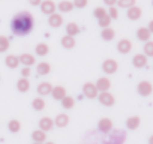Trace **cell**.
<instances>
[{
	"mask_svg": "<svg viewBox=\"0 0 153 144\" xmlns=\"http://www.w3.org/2000/svg\"><path fill=\"white\" fill-rule=\"evenodd\" d=\"M33 26H35L33 15L30 12H27V11L18 12L12 18V21H11V30L17 36H26V35H29L33 30Z\"/></svg>",
	"mask_w": 153,
	"mask_h": 144,
	"instance_id": "1",
	"label": "cell"
},
{
	"mask_svg": "<svg viewBox=\"0 0 153 144\" xmlns=\"http://www.w3.org/2000/svg\"><path fill=\"white\" fill-rule=\"evenodd\" d=\"M137 92H138L140 96H144V98L150 96L152 92H153V86H152L150 81H140L138 86H137Z\"/></svg>",
	"mask_w": 153,
	"mask_h": 144,
	"instance_id": "2",
	"label": "cell"
},
{
	"mask_svg": "<svg viewBox=\"0 0 153 144\" xmlns=\"http://www.w3.org/2000/svg\"><path fill=\"white\" fill-rule=\"evenodd\" d=\"M117 69H119V65H117V62L116 60H113V59H108V60H105L104 63H102V71L105 72V74H116L117 72Z\"/></svg>",
	"mask_w": 153,
	"mask_h": 144,
	"instance_id": "3",
	"label": "cell"
},
{
	"mask_svg": "<svg viewBox=\"0 0 153 144\" xmlns=\"http://www.w3.org/2000/svg\"><path fill=\"white\" fill-rule=\"evenodd\" d=\"M41 11H42V14H45V15H51V14H54L56 12V3L53 2V0H44V2H41Z\"/></svg>",
	"mask_w": 153,
	"mask_h": 144,
	"instance_id": "4",
	"label": "cell"
},
{
	"mask_svg": "<svg viewBox=\"0 0 153 144\" xmlns=\"http://www.w3.org/2000/svg\"><path fill=\"white\" fill-rule=\"evenodd\" d=\"M83 95L89 99H95L98 96V89L93 83H86L84 87H83Z\"/></svg>",
	"mask_w": 153,
	"mask_h": 144,
	"instance_id": "5",
	"label": "cell"
},
{
	"mask_svg": "<svg viewBox=\"0 0 153 144\" xmlns=\"http://www.w3.org/2000/svg\"><path fill=\"white\" fill-rule=\"evenodd\" d=\"M126 15H128V18L129 20H132V21H137V20H140L141 18V15H143V11H141V8H138V6H131V8H128V12H126Z\"/></svg>",
	"mask_w": 153,
	"mask_h": 144,
	"instance_id": "6",
	"label": "cell"
},
{
	"mask_svg": "<svg viewBox=\"0 0 153 144\" xmlns=\"http://www.w3.org/2000/svg\"><path fill=\"white\" fill-rule=\"evenodd\" d=\"M98 98H99V102H101L102 105H105V107L114 105V96H113L111 93H108V92H101V95H99Z\"/></svg>",
	"mask_w": 153,
	"mask_h": 144,
	"instance_id": "7",
	"label": "cell"
},
{
	"mask_svg": "<svg viewBox=\"0 0 153 144\" xmlns=\"http://www.w3.org/2000/svg\"><path fill=\"white\" fill-rule=\"evenodd\" d=\"M117 50H119V53H122V54H128V53L132 50V42H131L129 39H120L119 44H117Z\"/></svg>",
	"mask_w": 153,
	"mask_h": 144,
	"instance_id": "8",
	"label": "cell"
},
{
	"mask_svg": "<svg viewBox=\"0 0 153 144\" xmlns=\"http://www.w3.org/2000/svg\"><path fill=\"white\" fill-rule=\"evenodd\" d=\"M98 128H99V131L101 132H104V134H108L111 129H113V122L110 120V119H101L99 120V123H98Z\"/></svg>",
	"mask_w": 153,
	"mask_h": 144,
	"instance_id": "9",
	"label": "cell"
},
{
	"mask_svg": "<svg viewBox=\"0 0 153 144\" xmlns=\"http://www.w3.org/2000/svg\"><path fill=\"white\" fill-rule=\"evenodd\" d=\"M48 24H50L51 27L57 29V27H60V26L63 24V17L54 12V14H51V15H50V18H48Z\"/></svg>",
	"mask_w": 153,
	"mask_h": 144,
	"instance_id": "10",
	"label": "cell"
},
{
	"mask_svg": "<svg viewBox=\"0 0 153 144\" xmlns=\"http://www.w3.org/2000/svg\"><path fill=\"white\" fill-rule=\"evenodd\" d=\"M150 36H152V33L149 32L147 27H140V29L137 30V38H138L141 42H147V41H150Z\"/></svg>",
	"mask_w": 153,
	"mask_h": 144,
	"instance_id": "11",
	"label": "cell"
},
{
	"mask_svg": "<svg viewBox=\"0 0 153 144\" xmlns=\"http://www.w3.org/2000/svg\"><path fill=\"white\" fill-rule=\"evenodd\" d=\"M132 63L135 68H144L147 65V56L146 54H137L132 59Z\"/></svg>",
	"mask_w": 153,
	"mask_h": 144,
	"instance_id": "12",
	"label": "cell"
},
{
	"mask_svg": "<svg viewBox=\"0 0 153 144\" xmlns=\"http://www.w3.org/2000/svg\"><path fill=\"white\" fill-rule=\"evenodd\" d=\"M96 89L98 90H101V92H108V89L111 87V83H110V80L108 78H105V77H102V78H99L98 81H96Z\"/></svg>",
	"mask_w": 153,
	"mask_h": 144,
	"instance_id": "13",
	"label": "cell"
},
{
	"mask_svg": "<svg viewBox=\"0 0 153 144\" xmlns=\"http://www.w3.org/2000/svg\"><path fill=\"white\" fill-rule=\"evenodd\" d=\"M39 126H41V131L47 132V131H51L53 126H54V122L50 119V117H42L39 120Z\"/></svg>",
	"mask_w": 153,
	"mask_h": 144,
	"instance_id": "14",
	"label": "cell"
},
{
	"mask_svg": "<svg viewBox=\"0 0 153 144\" xmlns=\"http://www.w3.org/2000/svg\"><path fill=\"white\" fill-rule=\"evenodd\" d=\"M51 95H53V98L54 99H63L65 96H66V90H65V87H60V86H57V87H53V90H51Z\"/></svg>",
	"mask_w": 153,
	"mask_h": 144,
	"instance_id": "15",
	"label": "cell"
},
{
	"mask_svg": "<svg viewBox=\"0 0 153 144\" xmlns=\"http://www.w3.org/2000/svg\"><path fill=\"white\" fill-rule=\"evenodd\" d=\"M50 71H51V66H50V65H48L47 62H41V63L38 65V68H36V72H38V75H41V77L47 75Z\"/></svg>",
	"mask_w": 153,
	"mask_h": 144,
	"instance_id": "16",
	"label": "cell"
},
{
	"mask_svg": "<svg viewBox=\"0 0 153 144\" xmlns=\"http://www.w3.org/2000/svg\"><path fill=\"white\" fill-rule=\"evenodd\" d=\"M51 90H53V86H51L50 83H41V84H39V87H38V93H39L41 96L50 95V93H51Z\"/></svg>",
	"mask_w": 153,
	"mask_h": 144,
	"instance_id": "17",
	"label": "cell"
},
{
	"mask_svg": "<svg viewBox=\"0 0 153 144\" xmlns=\"http://www.w3.org/2000/svg\"><path fill=\"white\" fill-rule=\"evenodd\" d=\"M138 126H140V117H138V116H132V117H129V119L126 120V128H128V129L134 131V129H137Z\"/></svg>",
	"mask_w": 153,
	"mask_h": 144,
	"instance_id": "18",
	"label": "cell"
},
{
	"mask_svg": "<svg viewBox=\"0 0 153 144\" xmlns=\"http://www.w3.org/2000/svg\"><path fill=\"white\" fill-rule=\"evenodd\" d=\"M18 60H20V63H23V65H26V66H32L33 63H35V57L32 56V54H21L20 57H18Z\"/></svg>",
	"mask_w": 153,
	"mask_h": 144,
	"instance_id": "19",
	"label": "cell"
},
{
	"mask_svg": "<svg viewBox=\"0 0 153 144\" xmlns=\"http://www.w3.org/2000/svg\"><path fill=\"white\" fill-rule=\"evenodd\" d=\"M68 123H69V117H68L66 114H59V116L56 117V122H54V125L59 126V128H65Z\"/></svg>",
	"mask_w": 153,
	"mask_h": 144,
	"instance_id": "20",
	"label": "cell"
},
{
	"mask_svg": "<svg viewBox=\"0 0 153 144\" xmlns=\"http://www.w3.org/2000/svg\"><path fill=\"white\" fill-rule=\"evenodd\" d=\"M74 9V3L69 2V0H63V2L59 3V11L60 12H71Z\"/></svg>",
	"mask_w": 153,
	"mask_h": 144,
	"instance_id": "21",
	"label": "cell"
},
{
	"mask_svg": "<svg viewBox=\"0 0 153 144\" xmlns=\"http://www.w3.org/2000/svg\"><path fill=\"white\" fill-rule=\"evenodd\" d=\"M101 36H102V39H104V41H111V39H114V36H116V32H114L111 27H105V29L102 30Z\"/></svg>",
	"mask_w": 153,
	"mask_h": 144,
	"instance_id": "22",
	"label": "cell"
},
{
	"mask_svg": "<svg viewBox=\"0 0 153 144\" xmlns=\"http://www.w3.org/2000/svg\"><path fill=\"white\" fill-rule=\"evenodd\" d=\"M66 33H68L69 36H75V35L80 33V27L76 26L75 23H68V26H66Z\"/></svg>",
	"mask_w": 153,
	"mask_h": 144,
	"instance_id": "23",
	"label": "cell"
},
{
	"mask_svg": "<svg viewBox=\"0 0 153 144\" xmlns=\"http://www.w3.org/2000/svg\"><path fill=\"white\" fill-rule=\"evenodd\" d=\"M62 45H63L65 48H74V47H75V39H74V36H69V35L63 36V38H62Z\"/></svg>",
	"mask_w": 153,
	"mask_h": 144,
	"instance_id": "24",
	"label": "cell"
},
{
	"mask_svg": "<svg viewBox=\"0 0 153 144\" xmlns=\"http://www.w3.org/2000/svg\"><path fill=\"white\" fill-rule=\"evenodd\" d=\"M5 62H6V66L11 68V69H15V68L18 66V63H20V60H18L17 56H8V57L5 59Z\"/></svg>",
	"mask_w": 153,
	"mask_h": 144,
	"instance_id": "25",
	"label": "cell"
},
{
	"mask_svg": "<svg viewBox=\"0 0 153 144\" xmlns=\"http://www.w3.org/2000/svg\"><path fill=\"white\" fill-rule=\"evenodd\" d=\"M29 87H30V83H29V80L27 78H20L18 80V83H17V89L20 90V92H27L29 90Z\"/></svg>",
	"mask_w": 153,
	"mask_h": 144,
	"instance_id": "26",
	"label": "cell"
},
{
	"mask_svg": "<svg viewBox=\"0 0 153 144\" xmlns=\"http://www.w3.org/2000/svg\"><path fill=\"white\" fill-rule=\"evenodd\" d=\"M32 138H33V141L35 143H44L45 140H47V135H45V132L44 131H35L33 134H32Z\"/></svg>",
	"mask_w": 153,
	"mask_h": 144,
	"instance_id": "27",
	"label": "cell"
},
{
	"mask_svg": "<svg viewBox=\"0 0 153 144\" xmlns=\"http://www.w3.org/2000/svg\"><path fill=\"white\" fill-rule=\"evenodd\" d=\"M32 107L35 108V111H42V110H44V107H45V101H44L42 98H36V99L33 101Z\"/></svg>",
	"mask_w": 153,
	"mask_h": 144,
	"instance_id": "28",
	"label": "cell"
},
{
	"mask_svg": "<svg viewBox=\"0 0 153 144\" xmlns=\"http://www.w3.org/2000/svg\"><path fill=\"white\" fill-rule=\"evenodd\" d=\"M35 51H36L38 56H47L48 54V45L47 44H38Z\"/></svg>",
	"mask_w": 153,
	"mask_h": 144,
	"instance_id": "29",
	"label": "cell"
},
{
	"mask_svg": "<svg viewBox=\"0 0 153 144\" xmlns=\"http://www.w3.org/2000/svg\"><path fill=\"white\" fill-rule=\"evenodd\" d=\"M144 54L147 56V57H153V41H147L146 44H144Z\"/></svg>",
	"mask_w": 153,
	"mask_h": 144,
	"instance_id": "30",
	"label": "cell"
},
{
	"mask_svg": "<svg viewBox=\"0 0 153 144\" xmlns=\"http://www.w3.org/2000/svg\"><path fill=\"white\" fill-rule=\"evenodd\" d=\"M9 48V39L5 36H0V53H5Z\"/></svg>",
	"mask_w": 153,
	"mask_h": 144,
	"instance_id": "31",
	"label": "cell"
},
{
	"mask_svg": "<svg viewBox=\"0 0 153 144\" xmlns=\"http://www.w3.org/2000/svg\"><path fill=\"white\" fill-rule=\"evenodd\" d=\"M74 104H75V101H74V98H69V96H65V98L62 99V105H63V108H66V110H69V108H72V107H74Z\"/></svg>",
	"mask_w": 153,
	"mask_h": 144,
	"instance_id": "32",
	"label": "cell"
},
{
	"mask_svg": "<svg viewBox=\"0 0 153 144\" xmlns=\"http://www.w3.org/2000/svg\"><path fill=\"white\" fill-rule=\"evenodd\" d=\"M116 5H119V8H126L128 9V8L135 5V0H117Z\"/></svg>",
	"mask_w": 153,
	"mask_h": 144,
	"instance_id": "33",
	"label": "cell"
},
{
	"mask_svg": "<svg viewBox=\"0 0 153 144\" xmlns=\"http://www.w3.org/2000/svg\"><path fill=\"white\" fill-rule=\"evenodd\" d=\"M98 23H99V26L102 27V29H105V27H110V23H111V18L108 17V14L105 15V17H102V18H99L98 20Z\"/></svg>",
	"mask_w": 153,
	"mask_h": 144,
	"instance_id": "34",
	"label": "cell"
},
{
	"mask_svg": "<svg viewBox=\"0 0 153 144\" xmlns=\"http://www.w3.org/2000/svg\"><path fill=\"white\" fill-rule=\"evenodd\" d=\"M8 128H9V131H11V132H18V131H20V128H21V125H20V122H18V120H11V122H9V125H8Z\"/></svg>",
	"mask_w": 153,
	"mask_h": 144,
	"instance_id": "35",
	"label": "cell"
},
{
	"mask_svg": "<svg viewBox=\"0 0 153 144\" xmlns=\"http://www.w3.org/2000/svg\"><path fill=\"white\" fill-rule=\"evenodd\" d=\"M93 15L99 20V18H102V17L107 15V11H105V8H96V9L93 11Z\"/></svg>",
	"mask_w": 153,
	"mask_h": 144,
	"instance_id": "36",
	"label": "cell"
},
{
	"mask_svg": "<svg viewBox=\"0 0 153 144\" xmlns=\"http://www.w3.org/2000/svg\"><path fill=\"white\" fill-rule=\"evenodd\" d=\"M74 8H80V9H83V8H86L87 6V0H74Z\"/></svg>",
	"mask_w": 153,
	"mask_h": 144,
	"instance_id": "37",
	"label": "cell"
},
{
	"mask_svg": "<svg viewBox=\"0 0 153 144\" xmlns=\"http://www.w3.org/2000/svg\"><path fill=\"white\" fill-rule=\"evenodd\" d=\"M108 17H110L111 20H116V18L119 17V11H117V8H114V6H110V11H108Z\"/></svg>",
	"mask_w": 153,
	"mask_h": 144,
	"instance_id": "38",
	"label": "cell"
},
{
	"mask_svg": "<svg viewBox=\"0 0 153 144\" xmlns=\"http://www.w3.org/2000/svg\"><path fill=\"white\" fill-rule=\"evenodd\" d=\"M21 75H23L24 78H27V77L30 75V68H24V69L21 71Z\"/></svg>",
	"mask_w": 153,
	"mask_h": 144,
	"instance_id": "39",
	"label": "cell"
},
{
	"mask_svg": "<svg viewBox=\"0 0 153 144\" xmlns=\"http://www.w3.org/2000/svg\"><path fill=\"white\" fill-rule=\"evenodd\" d=\"M104 3L108 5V6H114V5L117 3V0H104Z\"/></svg>",
	"mask_w": 153,
	"mask_h": 144,
	"instance_id": "40",
	"label": "cell"
},
{
	"mask_svg": "<svg viewBox=\"0 0 153 144\" xmlns=\"http://www.w3.org/2000/svg\"><path fill=\"white\" fill-rule=\"evenodd\" d=\"M41 2H42V0H29V3H30V5H33V6L41 5Z\"/></svg>",
	"mask_w": 153,
	"mask_h": 144,
	"instance_id": "41",
	"label": "cell"
},
{
	"mask_svg": "<svg viewBox=\"0 0 153 144\" xmlns=\"http://www.w3.org/2000/svg\"><path fill=\"white\" fill-rule=\"evenodd\" d=\"M147 29H149V32H150V33L153 35V20H152V21L149 23V27H147Z\"/></svg>",
	"mask_w": 153,
	"mask_h": 144,
	"instance_id": "42",
	"label": "cell"
},
{
	"mask_svg": "<svg viewBox=\"0 0 153 144\" xmlns=\"http://www.w3.org/2000/svg\"><path fill=\"white\" fill-rule=\"evenodd\" d=\"M149 144H153V135H150V138H149Z\"/></svg>",
	"mask_w": 153,
	"mask_h": 144,
	"instance_id": "43",
	"label": "cell"
},
{
	"mask_svg": "<svg viewBox=\"0 0 153 144\" xmlns=\"http://www.w3.org/2000/svg\"><path fill=\"white\" fill-rule=\"evenodd\" d=\"M33 144H42V143H33Z\"/></svg>",
	"mask_w": 153,
	"mask_h": 144,
	"instance_id": "44",
	"label": "cell"
},
{
	"mask_svg": "<svg viewBox=\"0 0 153 144\" xmlns=\"http://www.w3.org/2000/svg\"><path fill=\"white\" fill-rule=\"evenodd\" d=\"M47 144H54V143H47Z\"/></svg>",
	"mask_w": 153,
	"mask_h": 144,
	"instance_id": "45",
	"label": "cell"
},
{
	"mask_svg": "<svg viewBox=\"0 0 153 144\" xmlns=\"http://www.w3.org/2000/svg\"><path fill=\"white\" fill-rule=\"evenodd\" d=\"M152 6H153V0H152Z\"/></svg>",
	"mask_w": 153,
	"mask_h": 144,
	"instance_id": "46",
	"label": "cell"
}]
</instances>
